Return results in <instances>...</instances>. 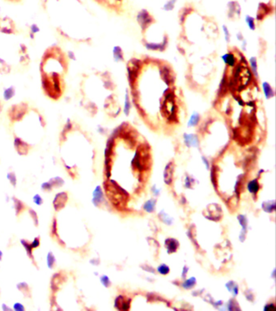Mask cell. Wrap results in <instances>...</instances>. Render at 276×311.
Returning <instances> with one entry per match:
<instances>
[{
  "instance_id": "obj_13",
  "label": "cell",
  "mask_w": 276,
  "mask_h": 311,
  "mask_svg": "<svg viewBox=\"0 0 276 311\" xmlns=\"http://www.w3.org/2000/svg\"><path fill=\"white\" fill-rule=\"evenodd\" d=\"M47 263H48V266H49V268H52L53 267V263H54V259H53V256L51 254H48V257H47Z\"/></svg>"
},
{
  "instance_id": "obj_18",
  "label": "cell",
  "mask_w": 276,
  "mask_h": 311,
  "mask_svg": "<svg viewBox=\"0 0 276 311\" xmlns=\"http://www.w3.org/2000/svg\"><path fill=\"white\" fill-rule=\"evenodd\" d=\"M1 258H2V252L0 251V260H1Z\"/></svg>"
},
{
  "instance_id": "obj_15",
  "label": "cell",
  "mask_w": 276,
  "mask_h": 311,
  "mask_svg": "<svg viewBox=\"0 0 276 311\" xmlns=\"http://www.w3.org/2000/svg\"><path fill=\"white\" fill-rule=\"evenodd\" d=\"M38 246H39V240H38V238H36L35 240H34V242L32 243L31 247L32 248H36V247H38Z\"/></svg>"
},
{
  "instance_id": "obj_1",
  "label": "cell",
  "mask_w": 276,
  "mask_h": 311,
  "mask_svg": "<svg viewBox=\"0 0 276 311\" xmlns=\"http://www.w3.org/2000/svg\"><path fill=\"white\" fill-rule=\"evenodd\" d=\"M137 20L141 25L142 29L144 30L146 28H148V25L152 23V18L146 10H143L137 16Z\"/></svg>"
},
{
  "instance_id": "obj_6",
  "label": "cell",
  "mask_w": 276,
  "mask_h": 311,
  "mask_svg": "<svg viewBox=\"0 0 276 311\" xmlns=\"http://www.w3.org/2000/svg\"><path fill=\"white\" fill-rule=\"evenodd\" d=\"M249 64H250V68L252 71V74L254 75L256 78H258V62H257V59L254 57H252L249 59Z\"/></svg>"
},
{
  "instance_id": "obj_2",
  "label": "cell",
  "mask_w": 276,
  "mask_h": 311,
  "mask_svg": "<svg viewBox=\"0 0 276 311\" xmlns=\"http://www.w3.org/2000/svg\"><path fill=\"white\" fill-rule=\"evenodd\" d=\"M161 78L164 79V81L168 85H170L172 83H173V77L172 75V71L169 67L167 66H163L160 71Z\"/></svg>"
},
{
  "instance_id": "obj_12",
  "label": "cell",
  "mask_w": 276,
  "mask_h": 311,
  "mask_svg": "<svg viewBox=\"0 0 276 311\" xmlns=\"http://www.w3.org/2000/svg\"><path fill=\"white\" fill-rule=\"evenodd\" d=\"M21 242H22V244L24 245V248H25L26 250H27V252H28V255L32 256V249L33 248L31 247V246L28 244V242H24V241H22Z\"/></svg>"
},
{
  "instance_id": "obj_8",
  "label": "cell",
  "mask_w": 276,
  "mask_h": 311,
  "mask_svg": "<svg viewBox=\"0 0 276 311\" xmlns=\"http://www.w3.org/2000/svg\"><path fill=\"white\" fill-rule=\"evenodd\" d=\"M130 109H131V104H130V99H129L128 94L127 93H126V96H125V104H124V113L128 115L129 113H130Z\"/></svg>"
},
{
  "instance_id": "obj_4",
  "label": "cell",
  "mask_w": 276,
  "mask_h": 311,
  "mask_svg": "<svg viewBox=\"0 0 276 311\" xmlns=\"http://www.w3.org/2000/svg\"><path fill=\"white\" fill-rule=\"evenodd\" d=\"M262 89H263V93H264L265 97L266 99L272 98L274 97V91L272 89V87L270 86V84L267 82H263L262 83Z\"/></svg>"
},
{
  "instance_id": "obj_10",
  "label": "cell",
  "mask_w": 276,
  "mask_h": 311,
  "mask_svg": "<svg viewBox=\"0 0 276 311\" xmlns=\"http://www.w3.org/2000/svg\"><path fill=\"white\" fill-rule=\"evenodd\" d=\"M175 2H176V0H169L168 2L166 3V4L164 6V10L165 11H171L172 9H173Z\"/></svg>"
},
{
  "instance_id": "obj_17",
  "label": "cell",
  "mask_w": 276,
  "mask_h": 311,
  "mask_svg": "<svg viewBox=\"0 0 276 311\" xmlns=\"http://www.w3.org/2000/svg\"><path fill=\"white\" fill-rule=\"evenodd\" d=\"M237 39L239 40V41H243V39H244L242 34H241V33H238L237 34Z\"/></svg>"
},
{
  "instance_id": "obj_3",
  "label": "cell",
  "mask_w": 276,
  "mask_h": 311,
  "mask_svg": "<svg viewBox=\"0 0 276 311\" xmlns=\"http://www.w3.org/2000/svg\"><path fill=\"white\" fill-rule=\"evenodd\" d=\"M221 59H222L223 62L226 64L227 67H233L237 65V59L233 52H228V53L224 54L221 57Z\"/></svg>"
},
{
  "instance_id": "obj_7",
  "label": "cell",
  "mask_w": 276,
  "mask_h": 311,
  "mask_svg": "<svg viewBox=\"0 0 276 311\" xmlns=\"http://www.w3.org/2000/svg\"><path fill=\"white\" fill-rule=\"evenodd\" d=\"M198 121H199V114H198V113L194 112L191 115L190 118H189V123H188V126H196V125H197L198 123Z\"/></svg>"
},
{
  "instance_id": "obj_14",
  "label": "cell",
  "mask_w": 276,
  "mask_h": 311,
  "mask_svg": "<svg viewBox=\"0 0 276 311\" xmlns=\"http://www.w3.org/2000/svg\"><path fill=\"white\" fill-rule=\"evenodd\" d=\"M33 200H34V202H35V203H37V204H38V205H40V204H42V198L40 197V196L38 195H35V196H34Z\"/></svg>"
},
{
  "instance_id": "obj_9",
  "label": "cell",
  "mask_w": 276,
  "mask_h": 311,
  "mask_svg": "<svg viewBox=\"0 0 276 311\" xmlns=\"http://www.w3.org/2000/svg\"><path fill=\"white\" fill-rule=\"evenodd\" d=\"M245 22H246L247 25H248L249 29L251 30L255 29V28H256V25H255V20L252 17V16H246V17H245Z\"/></svg>"
},
{
  "instance_id": "obj_11",
  "label": "cell",
  "mask_w": 276,
  "mask_h": 311,
  "mask_svg": "<svg viewBox=\"0 0 276 311\" xmlns=\"http://www.w3.org/2000/svg\"><path fill=\"white\" fill-rule=\"evenodd\" d=\"M223 33H224L225 40H226V42H228L229 41H230V37H231V34H230V33H229L228 28H227V26L226 25H223Z\"/></svg>"
},
{
  "instance_id": "obj_5",
  "label": "cell",
  "mask_w": 276,
  "mask_h": 311,
  "mask_svg": "<svg viewBox=\"0 0 276 311\" xmlns=\"http://www.w3.org/2000/svg\"><path fill=\"white\" fill-rule=\"evenodd\" d=\"M113 58H114V60L116 62H119V61H123V50L121 49L119 46H115L113 48Z\"/></svg>"
},
{
  "instance_id": "obj_16",
  "label": "cell",
  "mask_w": 276,
  "mask_h": 311,
  "mask_svg": "<svg viewBox=\"0 0 276 311\" xmlns=\"http://www.w3.org/2000/svg\"><path fill=\"white\" fill-rule=\"evenodd\" d=\"M15 309H16V310H23L24 309V308L22 307V305H20V304H16L15 305Z\"/></svg>"
}]
</instances>
